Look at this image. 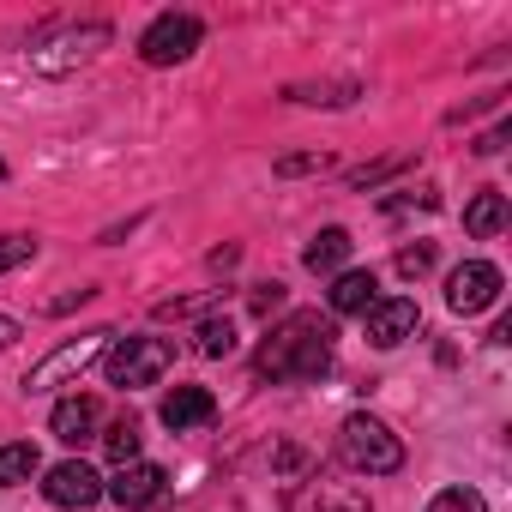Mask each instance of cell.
Segmentation results:
<instances>
[{
    "label": "cell",
    "instance_id": "cell-1",
    "mask_svg": "<svg viewBox=\"0 0 512 512\" xmlns=\"http://www.w3.org/2000/svg\"><path fill=\"white\" fill-rule=\"evenodd\" d=\"M332 338L338 332L326 314H290L253 350V374L260 380H326L332 374Z\"/></svg>",
    "mask_w": 512,
    "mask_h": 512
},
{
    "label": "cell",
    "instance_id": "cell-2",
    "mask_svg": "<svg viewBox=\"0 0 512 512\" xmlns=\"http://www.w3.org/2000/svg\"><path fill=\"white\" fill-rule=\"evenodd\" d=\"M338 458L356 470V476H392V470H404V440L380 422V416H344V428H338Z\"/></svg>",
    "mask_w": 512,
    "mask_h": 512
},
{
    "label": "cell",
    "instance_id": "cell-3",
    "mask_svg": "<svg viewBox=\"0 0 512 512\" xmlns=\"http://www.w3.org/2000/svg\"><path fill=\"white\" fill-rule=\"evenodd\" d=\"M109 43H115V31H109L103 19L55 25L49 37H37V43H31V67H37L43 79H61V73H79L85 61H97V49H109Z\"/></svg>",
    "mask_w": 512,
    "mask_h": 512
},
{
    "label": "cell",
    "instance_id": "cell-4",
    "mask_svg": "<svg viewBox=\"0 0 512 512\" xmlns=\"http://www.w3.org/2000/svg\"><path fill=\"white\" fill-rule=\"evenodd\" d=\"M169 362H175L169 338H115L109 356H103V374H109V386L139 392V386H157L169 374Z\"/></svg>",
    "mask_w": 512,
    "mask_h": 512
},
{
    "label": "cell",
    "instance_id": "cell-5",
    "mask_svg": "<svg viewBox=\"0 0 512 512\" xmlns=\"http://www.w3.org/2000/svg\"><path fill=\"white\" fill-rule=\"evenodd\" d=\"M109 344H115L109 326H97V332H85V338H67L61 350H49V356L25 374V392H55V386H67V380H79L91 362L109 356Z\"/></svg>",
    "mask_w": 512,
    "mask_h": 512
},
{
    "label": "cell",
    "instance_id": "cell-6",
    "mask_svg": "<svg viewBox=\"0 0 512 512\" xmlns=\"http://www.w3.org/2000/svg\"><path fill=\"white\" fill-rule=\"evenodd\" d=\"M199 37H205V25L193 13H157L145 25V37H139V61L145 67H175V61H187L199 49Z\"/></svg>",
    "mask_w": 512,
    "mask_h": 512
},
{
    "label": "cell",
    "instance_id": "cell-7",
    "mask_svg": "<svg viewBox=\"0 0 512 512\" xmlns=\"http://www.w3.org/2000/svg\"><path fill=\"white\" fill-rule=\"evenodd\" d=\"M500 266H488V260H464L452 278H446V308L452 314H482V308H494L500 302Z\"/></svg>",
    "mask_w": 512,
    "mask_h": 512
},
{
    "label": "cell",
    "instance_id": "cell-8",
    "mask_svg": "<svg viewBox=\"0 0 512 512\" xmlns=\"http://www.w3.org/2000/svg\"><path fill=\"white\" fill-rule=\"evenodd\" d=\"M43 494H49V506L85 512V506H97V500H103V476H97L85 458H67V464H55V470L43 476Z\"/></svg>",
    "mask_w": 512,
    "mask_h": 512
},
{
    "label": "cell",
    "instance_id": "cell-9",
    "mask_svg": "<svg viewBox=\"0 0 512 512\" xmlns=\"http://www.w3.org/2000/svg\"><path fill=\"white\" fill-rule=\"evenodd\" d=\"M290 512H374L368 494L356 482H332V476H302L290 488Z\"/></svg>",
    "mask_w": 512,
    "mask_h": 512
},
{
    "label": "cell",
    "instance_id": "cell-10",
    "mask_svg": "<svg viewBox=\"0 0 512 512\" xmlns=\"http://www.w3.org/2000/svg\"><path fill=\"white\" fill-rule=\"evenodd\" d=\"M163 482H169V476H163L157 464L133 458V464H121V470H115V482H109L103 494H109L121 512H145V506H157V500H163Z\"/></svg>",
    "mask_w": 512,
    "mask_h": 512
},
{
    "label": "cell",
    "instance_id": "cell-11",
    "mask_svg": "<svg viewBox=\"0 0 512 512\" xmlns=\"http://www.w3.org/2000/svg\"><path fill=\"white\" fill-rule=\"evenodd\" d=\"M416 326H422V314H416V302H404V296L368 308V344H374V350H398L404 338H416Z\"/></svg>",
    "mask_w": 512,
    "mask_h": 512
},
{
    "label": "cell",
    "instance_id": "cell-12",
    "mask_svg": "<svg viewBox=\"0 0 512 512\" xmlns=\"http://www.w3.org/2000/svg\"><path fill=\"white\" fill-rule=\"evenodd\" d=\"M163 428H175V434H187V428H205L211 416H217V398L205 392V386H175L169 398H163Z\"/></svg>",
    "mask_w": 512,
    "mask_h": 512
},
{
    "label": "cell",
    "instance_id": "cell-13",
    "mask_svg": "<svg viewBox=\"0 0 512 512\" xmlns=\"http://www.w3.org/2000/svg\"><path fill=\"white\" fill-rule=\"evenodd\" d=\"M49 428H55V440L61 446H85L91 440V428H97V398H61L55 404V416H49Z\"/></svg>",
    "mask_w": 512,
    "mask_h": 512
},
{
    "label": "cell",
    "instance_id": "cell-14",
    "mask_svg": "<svg viewBox=\"0 0 512 512\" xmlns=\"http://www.w3.org/2000/svg\"><path fill=\"white\" fill-rule=\"evenodd\" d=\"M380 284H374V272H338V284H332V314H368L380 296H374Z\"/></svg>",
    "mask_w": 512,
    "mask_h": 512
},
{
    "label": "cell",
    "instance_id": "cell-15",
    "mask_svg": "<svg viewBox=\"0 0 512 512\" xmlns=\"http://www.w3.org/2000/svg\"><path fill=\"white\" fill-rule=\"evenodd\" d=\"M350 247H356L350 229H320V235L308 241V253H302V266H308V272H338V266L350 260Z\"/></svg>",
    "mask_w": 512,
    "mask_h": 512
},
{
    "label": "cell",
    "instance_id": "cell-16",
    "mask_svg": "<svg viewBox=\"0 0 512 512\" xmlns=\"http://www.w3.org/2000/svg\"><path fill=\"white\" fill-rule=\"evenodd\" d=\"M362 85L356 79H326V85H290V103H308V109H344L356 103Z\"/></svg>",
    "mask_w": 512,
    "mask_h": 512
},
{
    "label": "cell",
    "instance_id": "cell-17",
    "mask_svg": "<svg viewBox=\"0 0 512 512\" xmlns=\"http://www.w3.org/2000/svg\"><path fill=\"white\" fill-rule=\"evenodd\" d=\"M464 229H470V235H482V241H488V235H500V229H506V193H494V187H488V193H476V199L464 205Z\"/></svg>",
    "mask_w": 512,
    "mask_h": 512
},
{
    "label": "cell",
    "instance_id": "cell-18",
    "mask_svg": "<svg viewBox=\"0 0 512 512\" xmlns=\"http://www.w3.org/2000/svg\"><path fill=\"white\" fill-rule=\"evenodd\" d=\"M37 470H43V458H37V446H31V440L0 446V488H19V482H31Z\"/></svg>",
    "mask_w": 512,
    "mask_h": 512
},
{
    "label": "cell",
    "instance_id": "cell-19",
    "mask_svg": "<svg viewBox=\"0 0 512 512\" xmlns=\"http://www.w3.org/2000/svg\"><path fill=\"white\" fill-rule=\"evenodd\" d=\"M139 446H145V434H139V422H133V416H121V422L103 434V452H109L115 464H133V458H139Z\"/></svg>",
    "mask_w": 512,
    "mask_h": 512
},
{
    "label": "cell",
    "instance_id": "cell-20",
    "mask_svg": "<svg viewBox=\"0 0 512 512\" xmlns=\"http://www.w3.org/2000/svg\"><path fill=\"white\" fill-rule=\"evenodd\" d=\"M199 356H211V362L235 356V326H229V320H205V326H199Z\"/></svg>",
    "mask_w": 512,
    "mask_h": 512
},
{
    "label": "cell",
    "instance_id": "cell-21",
    "mask_svg": "<svg viewBox=\"0 0 512 512\" xmlns=\"http://www.w3.org/2000/svg\"><path fill=\"white\" fill-rule=\"evenodd\" d=\"M428 512H488V500H482L476 488H440V494L428 500Z\"/></svg>",
    "mask_w": 512,
    "mask_h": 512
},
{
    "label": "cell",
    "instance_id": "cell-22",
    "mask_svg": "<svg viewBox=\"0 0 512 512\" xmlns=\"http://www.w3.org/2000/svg\"><path fill=\"white\" fill-rule=\"evenodd\" d=\"M25 260H37V235H0V272H19Z\"/></svg>",
    "mask_w": 512,
    "mask_h": 512
},
{
    "label": "cell",
    "instance_id": "cell-23",
    "mask_svg": "<svg viewBox=\"0 0 512 512\" xmlns=\"http://www.w3.org/2000/svg\"><path fill=\"white\" fill-rule=\"evenodd\" d=\"M428 272H434V241H416V247L398 253V278L416 284V278H428Z\"/></svg>",
    "mask_w": 512,
    "mask_h": 512
},
{
    "label": "cell",
    "instance_id": "cell-24",
    "mask_svg": "<svg viewBox=\"0 0 512 512\" xmlns=\"http://www.w3.org/2000/svg\"><path fill=\"white\" fill-rule=\"evenodd\" d=\"M320 169H332V157H326V151H302V157H278V175H320Z\"/></svg>",
    "mask_w": 512,
    "mask_h": 512
},
{
    "label": "cell",
    "instance_id": "cell-25",
    "mask_svg": "<svg viewBox=\"0 0 512 512\" xmlns=\"http://www.w3.org/2000/svg\"><path fill=\"white\" fill-rule=\"evenodd\" d=\"M404 163H410V157H386V163H368V169H356V175H350V187H362V193H368V187H380L386 175H398Z\"/></svg>",
    "mask_w": 512,
    "mask_h": 512
},
{
    "label": "cell",
    "instance_id": "cell-26",
    "mask_svg": "<svg viewBox=\"0 0 512 512\" xmlns=\"http://www.w3.org/2000/svg\"><path fill=\"white\" fill-rule=\"evenodd\" d=\"M410 205L434 211V205H440V193H428V187H422V193H398V199H386V211H392V217H398V211H410Z\"/></svg>",
    "mask_w": 512,
    "mask_h": 512
},
{
    "label": "cell",
    "instance_id": "cell-27",
    "mask_svg": "<svg viewBox=\"0 0 512 512\" xmlns=\"http://www.w3.org/2000/svg\"><path fill=\"white\" fill-rule=\"evenodd\" d=\"M272 308H284V284H260V290H253V314H272Z\"/></svg>",
    "mask_w": 512,
    "mask_h": 512
},
{
    "label": "cell",
    "instance_id": "cell-28",
    "mask_svg": "<svg viewBox=\"0 0 512 512\" xmlns=\"http://www.w3.org/2000/svg\"><path fill=\"white\" fill-rule=\"evenodd\" d=\"M506 133H512V127H506V121H500V127H488V133H482V139H476V151H482V157H494V151H500V145H506Z\"/></svg>",
    "mask_w": 512,
    "mask_h": 512
},
{
    "label": "cell",
    "instance_id": "cell-29",
    "mask_svg": "<svg viewBox=\"0 0 512 512\" xmlns=\"http://www.w3.org/2000/svg\"><path fill=\"white\" fill-rule=\"evenodd\" d=\"M13 338H19V320H13V314H0V350H7Z\"/></svg>",
    "mask_w": 512,
    "mask_h": 512
},
{
    "label": "cell",
    "instance_id": "cell-30",
    "mask_svg": "<svg viewBox=\"0 0 512 512\" xmlns=\"http://www.w3.org/2000/svg\"><path fill=\"white\" fill-rule=\"evenodd\" d=\"M0 181H7V157H0Z\"/></svg>",
    "mask_w": 512,
    "mask_h": 512
}]
</instances>
